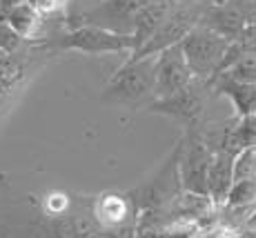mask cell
Wrapping results in <instances>:
<instances>
[{
    "label": "cell",
    "instance_id": "6",
    "mask_svg": "<svg viewBox=\"0 0 256 238\" xmlns=\"http://www.w3.org/2000/svg\"><path fill=\"white\" fill-rule=\"evenodd\" d=\"M208 92H210L208 82L194 78L190 85L185 89H180V92H176L174 96L160 98V100H152L147 107L154 114H163V116H170V118H174V120L183 122L185 127H196L205 114Z\"/></svg>",
    "mask_w": 256,
    "mask_h": 238
},
{
    "label": "cell",
    "instance_id": "11",
    "mask_svg": "<svg viewBox=\"0 0 256 238\" xmlns=\"http://www.w3.org/2000/svg\"><path fill=\"white\" fill-rule=\"evenodd\" d=\"M174 7V0H156V2H150L136 14L134 18V27H132V40H134V56L136 52L150 40V36L158 29V24L165 20V16L170 14V9Z\"/></svg>",
    "mask_w": 256,
    "mask_h": 238
},
{
    "label": "cell",
    "instance_id": "13",
    "mask_svg": "<svg viewBox=\"0 0 256 238\" xmlns=\"http://www.w3.org/2000/svg\"><path fill=\"white\" fill-rule=\"evenodd\" d=\"M94 214H96L100 225L118 227L127 220V216H130V202L118 194H105L96 200Z\"/></svg>",
    "mask_w": 256,
    "mask_h": 238
},
{
    "label": "cell",
    "instance_id": "22",
    "mask_svg": "<svg viewBox=\"0 0 256 238\" xmlns=\"http://www.w3.org/2000/svg\"><path fill=\"white\" fill-rule=\"evenodd\" d=\"M174 2H200V4H210V2H216V0H174Z\"/></svg>",
    "mask_w": 256,
    "mask_h": 238
},
{
    "label": "cell",
    "instance_id": "17",
    "mask_svg": "<svg viewBox=\"0 0 256 238\" xmlns=\"http://www.w3.org/2000/svg\"><path fill=\"white\" fill-rule=\"evenodd\" d=\"M24 2H27L38 16L47 20V18H54V16H62L72 0H24Z\"/></svg>",
    "mask_w": 256,
    "mask_h": 238
},
{
    "label": "cell",
    "instance_id": "10",
    "mask_svg": "<svg viewBox=\"0 0 256 238\" xmlns=\"http://www.w3.org/2000/svg\"><path fill=\"white\" fill-rule=\"evenodd\" d=\"M218 96H228L232 100V107L238 118L256 116V85H245V82H236L228 76H216L210 82Z\"/></svg>",
    "mask_w": 256,
    "mask_h": 238
},
{
    "label": "cell",
    "instance_id": "18",
    "mask_svg": "<svg viewBox=\"0 0 256 238\" xmlns=\"http://www.w3.org/2000/svg\"><path fill=\"white\" fill-rule=\"evenodd\" d=\"M20 38L7 27V22H0V52H4L7 56H12L18 47H20Z\"/></svg>",
    "mask_w": 256,
    "mask_h": 238
},
{
    "label": "cell",
    "instance_id": "15",
    "mask_svg": "<svg viewBox=\"0 0 256 238\" xmlns=\"http://www.w3.org/2000/svg\"><path fill=\"white\" fill-rule=\"evenodd\" d=\"M220 76H228L236 82H245V85H256V54L243 52Z\"/></svg>",
    "mask_w": 256,
    "mask_h": 238
},
{
    "label": "cell",
    "instance_id": "5",
    "mask_svg": "<svg viewBox=\"0 0 256 238\" xmlns=\"http://www.w3.org/2000/svg\"><path fill=\"white\" fill-rule=\"evenodd\" d=\"M156 0H100L98 4L80 12L78 16L70 18L72 27L78 24H94L100 29H110L116 34H130L134 27V18L145 4Z\"/></svg>",
    "mask_w": 256,
    "mask_h": 238
},
{
    "label": "cell",
    "instance_id": "12",
    "mask_svg": "<svg viewBox=\"0 0 256 238\" xmlns=\"http://www.w3.org/2000/svg\"><path fill=\"white\" fill-rule=\"evenodd\" d=\"M4 22L20 40H38V38H42L47 20L38 16L27 2H22L4 16Z\"/></svg>",
    "mask_w": 256,
    "mask_h": 238
},
{
    "label": "cell",
    "instance_id": "3",
    "mask_svg": "<svg viewBox=\"0 0 256 238\" xmlns=\"http://www.w3.org/2000/svg\"><path fill=\"white\" fill-rule=\"evenodd\" d=\"M54 52H80L90 56H105V54H130L134 52V40L130 34H116L110 29H100L94 24H78L70 32L52 38L47 42Z\"/></svg>",
    "mask_w": 256,
    "mask_h": 238
},
{
    "label": "cell",
    "instance_id": "9",
    "mask_svg": "<svg viewBox=\"0 0 256 238\" xmlns=\"http://www.w3.org/2000/svg\"><path fill=\"white\" fill-rule=\"evenodd\" d=\"M232 162H234V156L223 150L212 154V160L208 167V196H210L212 205H216V207L225 205L228 192L234 182Z\"/></svg>",
    "mask_w": 256,
    "mask_h": 238
},
{
    "label": "cell",
    "instance_id": "20",
    "mask_svg": "<svg viewBox=\"0 0 256 238\" xmlns=\"http://www.w3.org/2000/svg\"><path fill=\"white\" fill-rule=\"evenodd\" d=\"M187 238H236V232L225 225H212V227H205V230L194 232Z\"/></svg>",
    "mask_w": 256,
    "mask_h": 238
},
{
    "label": "cell",
    "instance_id": "7",
    "mask_svg": "<svg viewBox=\"0 0 256 238\" xmlns=\"http://www.w3.org/2000/svg\"><path fill=\"white\" fill-rule=\"evenodd\" d=\"M194 80L190 67L185 62V56L180 52V42L174 47H167L160 54H156L154 65V100L174 96L176 92L185 89Z\"/></svg>",
    "mask_w": 256,
    "mask_h": 238
},
{
    "label": "cell",
    "instance_id": "16",
    "mask_svg": "<svg viewBox=\"0 0 256 238\" xmlns=\"http://www.w3.org/2000/svg\"><path fill=\"white\" fill-rule=\"evenodd\" d=\"M232 178H234V182L248 180V178H256V147H248V150L238 152L234 156Z\"/></svg>",
    "mask_w": 256,
    "mask_h": 238
},
{
    "label": "cell",
    "instance_id": "19",
    "mask_svg": "<svg viewBox=\"0 0 256 238\" xmlns=\"http://www.w3.org/2000/svg\"><path fill=\"white\" fill-rule=\"evenodd\" d=\"M67 205H70V198H67V194H62V192H52L45 198V210L54 216L62 214L67 210Z\"/></svg>",
    "mask_w": 256,
    "mask_h": 238
},
{
    "label": "cell",
    "instance_id": "14",
    "mask_svg": "<svg viewBox=\"0 0 256 238\" xmlns=\"http://www.w3.org/2000/svg\"><path fill=\"white\" fill-rule=\"evenodd\" d=\"M256 207V178L232 182L225 198V210H240L252 214Z\"/></svg>",
    "mask_w": 256,
    "mask_h": 238
},
{
    "label": "cell",
    "instance_id": "2",
    "mask_svg": "<svg viewBox=\"0 0 256 238\" xmlns=\"http://www.w3.org/2000/svg\"><path fill=\"white\" fill-rule=\"evenodd\" d=\"M230 44L232 42L228 38H223L220 34L212 32L203 24H196L180 40V52H183L192 76L210 85L218 76Z\"/></svg>",
    "mask_w": 256,
    "mask_h": 238
},
{
    "label": "cell",
    "instance_id": "21",
    "mask_svg": "<svg viewBox=\"0 0 256 238\" xmlns=\"http://www.w3.org/2000/svg\"><path fill=\"white\" fill-rule=\"evenodd\" d=\"M236 238H256V232H252V230H245L243 234H236Z\"/></svg>",
    "mask_w": 256,
    "mask_h": 238
},
{
    "label": "cell",
    "instance_id": "23",
    "mask_svg": "<svg viewBox=\"0 0 256 238\" xmlns=\"http://www.w3.org/2000/svg\"><path fill=\"white\" fill-rule=\"evenodd\" d=\"M7 62H9V56H7L4 52H0V67H4Z\"/></svg>",
    "mask_w": 256,
    "mask_h": 238
},
{
    "label": "cell",
    "instance_id": "4",
    "mask_svg": "<svg viewBox=\"0 0 256 238\" xmlns=\"http://www.w3.org/2000/svg\"><path fill=\"white\" fill-rule=\"evenodd\" d=\"M205 7H208V4H200V2H174V7L170 9L165 20L160 22L158 29L150 36V40L130 58L156 56V54H160L163 49L178 44L187 34L200 22Z\"/></svg>",
    "mask_w": 256,
    "mask_h": 238
},
{
    "label": "cell",
    "instance_id": "8",
    "mask_svg": "<svg viewBox=\"0 0 256 238\" xmlns=\"http://www.w3.org/2000/svg\"><path fill=\"white\" fill-rule=\"evenodd\" d=\"M212 160V152L203 138L192 136L187 142L185 156L180 160V180L185 192L190 194L208 196V167Z\"/></svg>",
    "mask_w": 256,
    "mask_h": 238
},
{
    "label": "cell",
    "instance_id": "1",
    "mask_svg": "<svg viewBox=\"0 0 256 238\" xmlns=\"http://www.w3.org/2000/svg\"><path fill=\"white\" fill-rule=\"evenodd\" d=\"M154 65L156 56L127 58L102 89V100L122 107L150 105L154 100Z\"/></svg>",
    "mask_w": 256,
    "mask_h": 238
}]
</instances>
